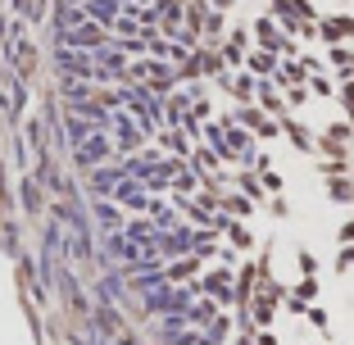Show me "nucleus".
<instances>
[{
	"instance_id": "obj_1",
	"label": "nucleus",
	"mask_w": 354,
	"mask_h": 345,
	"mask_svg": "<svg viewBox=\"0 0 354 345\" xmlns=\"http://www.w3.org/2000/svg\"><path fill=\"white\" fill-rule=\"evenodd\" d=\"M100 187L182 345H354V0H77Z\"/></svg>"
}]
</instances>
